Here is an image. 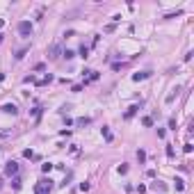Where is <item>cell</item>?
<instances>
[{"label": "cell", "mask_w": 194, "mask_h": 194, "mask_svg": "<svg viewBox=\"0 0 194 194\" xmlns=\"http://www.w3.org/2000/svg\"><path fill=\"white\" fill-rule=\"evenodd\" d=\"M50 192H53V180L50 178H41L34 185V194H50Z\"/></svg>", "instance_id": "obj_1"}, {"label": "cell", "mask_w": 194, "mask_h": 194, "mask_svg": "<svg viewBox=\"0 0 194 194\" xmlns=\"http://www.w3.org/2000/svg\"><path fill=\"white\" fill-rule=\"evenodd\" d=\"M5 178H14V176H18V162H14V160H9L7 164H5Z\"/></svg>", "instance_id": "obj_2"}, {"label": "cell", "mask_w": 194, "mask_h": 194, "mask_svg": "<svg viewBox=\"0 0 194 194\" xmlns=\"http://www.w3.org/2000/svg\"><path fill=\"white\" fill-rule=\"evenodd\" d=\"M18 34L21 37H30L32 34V21H18Z\"/></svg>", "instance_id": "obj_3"}, {"label": "cell", "mask_w": 194, "mask_h": 194, "mask_svg": "<svg viewBox=\"0 0 194 194\" xmlns=\"http://www.w3.org/2000/svg\"><path fill=\"white\" fill-rule=\"evenodd\" d=\"M60 55H62V46L60 43H55V46H50V50H48V60H60Z\"/></svg>", "instance_id": "obj_4"}, {"label": "cell", "mask_w": 194, "mask_h": 194, "mask_svg": "<svg viewBox=\"0 0 194 194\" xmlns=\"http://www.w3.org/2000/svg\"><path fill=\"white\" fill-rule=\"evenodd\" d=\"M0 112H5V114H12V117H16V114H18V107H16L14 103H5V105L0 107Z\"/></svg>", "instance_id": "obj_5"}, {"label": "cell", "mask_w": 194, "mask_h": 194, "mask_svg": "<svg viewBox=\"0 0 194 194\" xmlns=\"http://www.w3.org/2000/svg\"><path fill=\"white\" fill-rule=\"evenodd\" d=\"M151 78V71H139V73H132V82H139V80H146Z\"/></svg>", "instance_id": "obj_6"}, {"label": "cell", "mask_w": 194, "mask_h": 194, "mask_svg": "<svg viewBox=\"0 0 194 194\" xmlns=\"http://www.w3.org/2000/svg\"><path fill=\"white\" fill-rule=\"evenodd\" d=\"M21 187H23V178L21 176H14L12 178V190H21Z\"/></svg>", "instance_id": "obj_7"}, {"label": "cell", "mask_w": 194, "mask_h": 194, "mask_svg": "<svg viewBox=\"0 0 194 194\" xmlns=\"http://www.w3.org/2000/svg\"><path fill=\"white\" fill-rule=\"evenodd\" d=\"M151 190H155V192H164V190H167V185L160 183V180H153V183H151Z\"/></svg>", "instance_id": "obj_8"}, {"label": "cell", "mask_w": 194, "mask_h": 194, "mask_svg": "<svg viewBox=\"0 0 194 194\" xmlns=\"http://www.w3.org/2000/svg\"><path fill=\"white\" fill-rule=\"evenodd\" d=\"M53 80H55V78H53L50 73H46L41 80H37V85H39V87H43V85H48V82H53Z\"/></svg>", "instance_id": "obj_9"}, {"label": "cell", "mask_w": 194, "mask_h": 194, "mask_svg": "<svg viewBox=\"0 0 194 194\" xmlns=\"http://www.w3.org/2000/svg\"><path fill=\"white\" fill-rule=\"evenodd\" d=\"M78 53H80V57H82V60H87V57H89V46H85V43H82V46L78 48Z\"/></svg>", "instance_id": "obj_10"}, {"label": "cell", "mask_w": 194, "mask_h": 194, "mask_svg": "<svg viewBox=\"0 0 194 194\" xmlns=\"http://www.w3.org/2000/svg\"><path fill=\"white\" fill-rule=\"evenodd\" d=\"M62 57H64V60H73V57H75V50L66 48V50H62Z\"/></svg>", "instance_id": "obj_11"}, {"label": "cell", "mask_w": 194, "mask_h": 194, "mask_svg": "<svg viewBox=\"0 0 194 194\" xmlns=\"http://www.w3.org/2000/svg\"><path fill=\"white\" fill-rule=\"evenodd\" d=\"M178 92H180V87H176V89H171V94L167 96V103H174V100H176V96H178Z\"/></svg>", "instance_id": "obj_12"}, {"label": "cell", "mask_w": 194, "mask_h": 194, "mask_svg": "<svg viewBox=\"0 0 194 194\" xmlns=\"http://www.w3.org/2000/svg\"><path fill=\"white\" fill-rule=\"evenodd\" d=\"M100 132H103L105 142H112V132H110V128H107V126H103V128H100Z\"/></svg>", "instance_id": "obj_13"}, {"label": "cell", "mask_w": 194, "mask_h": 194, "mask_svg": "<svg viewBox=\"0 0 194 194\" xmlns=\"http://www.w3.org/2000/svg\"><path fill=\"white\" fill-rule=\"evenodd\" d=\"M137 110H139L137 105H130V107H128V112L123 114V119H130V117H135V112H137Z\"/></svg>", "instance_id": "obj_14"}, {"label": "cell", "mask_w": 194, "mask_h": 194, "mask_svg": "<svg viewBox=\"0 0 194 194\" xmlns=\"http://www.w3.org/2000/svg\"><path fill=\"white\" fill-rule=\"evenodd\" d=\"M53 169H55V164H53V162H46V164H41V171H43V174H50Z\"/></svg>", "instance_id": "obj_15"}, {"label": "cell", "mask_w": 194, "mask_h": 194, "mask_svg": "<svg viewBox=\"0 0 194 194\" xmlns=\"http://www.w3.org/2000/svg\"><path fill=\"white\" fill-rule=\"evenodd\" d=\"M176 16H183V9H176V12H169V14H164V18H176Z\"/></svg>", "instance_id": "obj_16"}, {"label": "cell", "mask_w": 194, "mask_h": 194, "mask_svg": "<svg viewBox=\"0 0 194 194\" xmlns=\"http://www.w3.org/2000/svg\"><path fill=\"white\" fill-rule=\"evenodd\" d=\"M185 190V180L183 178H176V192H183Z\"/></svg>", "instance_id": "obj_17"}, {"label": "cell", "mask_w": 194, "mask_h": 194, "mask_svg": "<svg viewBox=\"0 0 194 194\" xmlns=\"http://www.w3.org/2000/svg\"><path fill=\"white\" fill-rule=\"evenodd\" d=\"M75 123H78V126H89V123H92V119H89V117H82V119H78Z\"/></svg>", "instance_id": "obj_18"}, {"label": "cell", "mask_w": 194, "mask_h": 194, "mask_svg": "<svg viewBox=\"0 0 194 194\" xmlns=\"http://www.w3.org/2000/svg\"><path fill=\"white\" fill-rule=\"evenodd\" d=\"M137 160H139V164H144V162H146V153H144L142 149L137 151Z\"/></svg>", "instance_id": "obj_19"}, {"label": "cell", "mask_w": 194, "mask_h": 194, "mask_svg": "<svg viewBox=\"0 0 194 194\" xmlns=\"http://www.w3.org/2000/svg\"><path fill=\"white\" fill-rule=\"evenodd\" d=\"M142 126L151 128V126H153V119H151V117H144V119H142Z\"/></svg>", "instance_id": "obj_20"}, {"label": "cell", "mask_w": 194, "mask_h": 194, "mask_svg": "<svg viewBox=\"0 0 194 194\" xmlns=\"http://www.w3.org/2000/svg\"><path fill=\"white\" fill-rule=\"evenodd\" d=\"M117 171H119L121 176H123V174H128V164H119V167H117Z\"/></svg>", "instance_id": "obj_21"}, {"label": "cell", "mask_w": 194, "mask_h": 194, "mask_svg": "<svg viewBox=\"0 0 194 194\" xmlns=\"http://www.w3.org/2000/svg\"><path fill=\"white\" fill-rule=\"evenodd\" d=\"M25 53H28V48H21V50L16 53V60H23V57H25Z\"/></svg>", "instance_id": "obj_22"}, {"label": "cell", "mask_w": 194, "mask_h": 194, "mask_svg": "<svg viewBox=\"0 0 194 194\" xmlns=\"http://www.w3.org/2000/svg\"><path fill=\"white\" fill-rule=\"evenodd\" d=\"M176 155V151H174V146H167V158H174Z\"/></svg>", "instance_id": "obj_23"}, {"label": "cell", "mask_w": 194, "mask_h": 194, "mask_svg": "<svg viewBox=\"0 0 194 194\" xmlns=\"http://www.w3.org/2000/svg\"><path fill=\"white\" fill-rule=\"evenodd\" d=\"M89 187H92L89 183H80V192H89Z\"/></svg>", "instance_id": "obj_24"}, {"label": "cell", "mask_w": 194, "mask_h": 194, "mask_svg": "<svg viewBox=\"0 0 194 194\" xmlns=\"http://www.w3.org/2000/svg\"><path fill=\"white\" fill-rule=\"evenodd\" d=\"M23 158H34V153H32V149H25V151H23Z\"/></svg>", "instance_id": "obj_25"}, {"label": "cell", "mask_w": 194, "mask_h": 194, "mask_svg": "<svg viewBox=\"0 0 194 194\" xmlns=\"http://www.w3.org/2000/svg\"><path fill=\"white\" fill-rule=\"evenodd\" d=\"M32 117H34V119H39V117H41V107H34V110H32Z\"/></svg>", "instance_id": "obj_26"}, {"label": "cell", "mask_w": 194, "mask_h": 194, "mask_svg": "<svg viewBox=\"0 0 194 194\" xmlns=\"http://www.w3.org/2000/svg\"><path fill=\"white\" fill-rule=\"evenodd\" d=\"M69 153H71V155H75V153H78V144H71V149H69Z\"/></svg>", "instance_id": "obj_27"}, {"label": "cell", "mask_w": 194, "mask_h": 194, "mask_svg": "<svg viewBox=\"0 0 194 194\" xmlns=\"http://www.w3.org/2000/svg\"><path fill=\"white\" fill-rule=\"evenodd\" d=\"M146 192V185H137V194H144Z\"/></svg>", "instance_id": "obj_28"}, {"label": "cell", "mask_w": 194, "mask_h": 194, "mask_svg": "<svg viewBox=\"0 0 194 194\" xmlns=\"http://www.w3.org/2000/svg\"><path fill=\"white\" fill-rule=\"evenodd\" d=\"M43 69H46V64H43V62H39V64L34 66V71H43Z\"/></svg>", "instance_id": "obj_29"}, {"label": "cell", "mask_w": 194, "mask_h": 194, "mask_svg": "<svg viewBox=\"0 0 194 194\" xmlns=\"http://www.w3.org/2000/svg\"><path fill=\"white\" fill-rule=\"evenodd\" d=\"M0 43H2V34H0Z\"/></svg>", "instance_id": "obj_30"}, {"label": "cell", "mask_w": 194, "mask_h": 194, "mask_svg": "<svg viewBox=\"0 0 194 194\" xmlns=\"http://www.w3.org/2000/svg\"><path fill=\"white\" fill-rule=\"evenodd\" d=\"M0 187H2V183H0Z\"/></svg>", "instance_id": "obj_31"}, {"label": "cell", "mask_w": 194, "mask_h": 194, "mask_svg": "<svg viewBox=\"0 0 194 194\" xmlns=\"http://www.w3.org/2000/svg\"><path fill=\"white\" fill-rule=\"evenodd\" d=\"M0 153H2V149H0Z\"/></svg>", "instance_id": "obj_32"}]
</instances>
